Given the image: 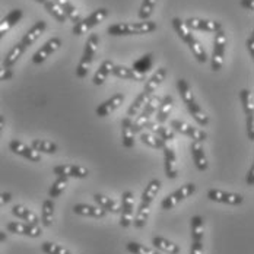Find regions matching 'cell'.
<instances>
[{"instance_id": "obj_1", "label": "cell", "mask_w": 254, "mask_h": 254, "mask_svg": "<svg viewBox=\"0 0 254 254\" xmlns=\"http://www.w3.org/2000/svg\"><path fill=\"white\" fill-rule=\"evenodd\" d=\"M165 77H167V69H165V67L156 69V72L148 79V82H146L143 91L136 97V100L131 102L130 107L127 108L126 117H130V119H131L133 116H137V114L140 113V110L143 108V105L149 101V98L156 92V89L161 86V83L165 80Z\"/></svg>"}, {"instance_id": "obj_2", "label": "cell", "mask_w": 254, "mask_h": 254, "mask_svg": "<svg viewBox=\"0 0 254 254\" xmlns=\"http://www.w3.org/2000/svg\"><path fill=\"white\" fill-rule=\"evenodd\" d=\"M177 89L183 98V101L186 104L189 113L193 116V119L197 122V125L200 126H207L209 125V116L203 111V108L200 107V104L197 102L193 89L190 86V83L186 79H178L177 80Z\"/></svg>"}, {"instance_id": "obj_3", "label": "cell", "mask_w": 254, "mask_h": 254, "mask_svg": "<svg viewBox=\"0 0 254 254\" xmlns=\"http://www.w3.org/2000/svg\"><path fill=\"white\" fill-rule=\"evenodd\" d=\"M156 22L142 21V22H117L107 28L108 35L113 37H128V35H143L156 31Z\"/></svg>"}, {"instance_id": "obj_4", "label": "cell", "mask_w": 254, "mask_h": 254, "mask_svg": "<svg viewBox=\"0 0 254 254\" xmlns=\"http://www.w3.org/2000/svg\"><path fill=\"white\" fill-rule=\"evenodd\" d=\"M100 46V35L98 34H91L85 43V49H83V54L80 57V62L76 67V76L79 79L86 77V75L89 73V69L94 63L95 54L98 50Z\"/></svg>"}, {"instance_id": "obj_5", "label": "cell", "mask_w": 254, "mask_h": 254, "mask_svg": "<svg viewBox=\"0 0 254 254\" xmlns=\"http://www.w3.org/2000/svg\"><path fill=\"white\" fill-rule=\"evenodd\" d=\"M159 102H161V97H158L156 94H153L152 97L149 98V101L143 105V108L137 114L136 120L131 122V128H133L134 134L143 131V128H148V126L152 123L151 119H152L153 114L156 113V110L159 107Z\"/></svg>"}, {"instance_id": "obj_6", "label": "cell", "mask_w": 254, "mask_h": 254, "mask_svg": "<svg viewBox=\"0 0 254 254\" xmlns=\"http://www.w3.org/2000/svg\"><path fill=\"white\" fill-rule=\"evenodd\" d=\"M227 34L224 29L215 32V40H213V51L210 57V69L213 72H219L224 66V59H225V50H227Z\"/></svg>"}, {"instance_id": "obj_7", "label": "cell", "mask_w": 254, "mask_h": 254, "mask_svg": "<svg viewBox=\"0 0 254 254\" xmlns=\"http://www.w3.org/2000/svg\"><path fill=\"white\" fill-rule=\"evenodd\" d=\"M107 16H108V9L100 7V9L94 10L89 16H86V18L80 19L76 24H73L72 34H73V35H83V34H86L88 31H91L94 26L100 25Z\"/></svg>"}, {"instance_id": "obj_8", "label": "cell", "mask_w": 254, "mask_h": 254, "mask_svg": "<svg viewBox=\"0 0 254 254\" xmlns=\"http://www.w3.org/2000/svg\"><path fill=\"white\" fill-rule=\"evenodd\" d=\"M194 191H196V184H193V183H187V184L181 186V187L177 189L176 191H173L171 194H168L167 197L162 199V202H161V209H164V210H171V209H174L180 202H183L184 199L193 196Z\"/></svg>"}, {"instance_id": "obj_9", "label": "cell", "mask_w": 254, "mask_h": 254, "mask_svg": "<svg viewBox=\"0 0 254 254\" xmlns=\"http://www.w3.org/2000/svg\"><path fill=\"white\" fill-rule=\"evenodd\" d=\"M171 128H173L174 131H178V133H181V134L190 137L193 142H200V143H203L204 140L207 139L206 131L197 128V127L190 126L189 123H186V122H183V120H171Z\"/></svg>"}, {"instance_id": "obj_10", "label": "cell", "mask_w": 254, "mask_h": 254, "mask_svg": "<svg viewBox=\"0 0 254 254\" xmlns=\"http://www.w3.org/2000/svg\"><path fill=\"white\" fill-rule=\"evenodd\" d=\"M62 40L59 38V37H51L49 41H46L38 50L34 53V56H32V63L34 64H41V63H44L49 57H50L51 54H54L56 51L59 50L60 47H62Z\"/></svg>"}, {"instance_id": "obj_11", "label": "cell", "mask_w": 254, "mask_h": 254, "mask_svg": "<svg viewBox=\"0 0 254 254\" xmlns=\"http://www.w3.org/2000/svg\"><path fill=\"white\" fill-rule=\"evenodd\" d=\"M122 218H120V225L123 228H128L133 224V209H134V194L131 191H125L122 194Z\"/></svg>"}, {"instance_id": "obj_12", "label": "cell", "mask_w": 254, "mask_h": 254, "mask_svg": "<svg viewBox=\"0 0 254 254\" xmlns=\"http://www.w3.org/2000/svg\"><path fill=\"white\" fill-rule=\"evenodd\" d=\"M53 174L64 178H86L89 176V170L82 165L66 164V165H56L53 168Z\"/></svg>"}, {"instance_id": "obj_13", "label": "cell", "mask_w": 254, "mask_h": 254, "mask_svg": "<svg viewBox=\"0 0 254 254\" xmlns=\"http://www.w3.org/2000/svg\"><path fill=\"white\" fill-rule=\"evenodd\" d=\"M207 197L212 202L229 204V206H238V204L243 203V200H244L241 194L231 193V191H224V190H218V189H210L207 191Z\"/></svg>"}, {"instance_id": "obj_14", "label": "cell", "mask_w": 254, "mask_h": 254, "mask_svg": "<svg viewBox=\"0 0 254 254\" xmlns=\"http://www.w3.org/2000/svg\"><path fill=\"white\" fill-rule=\"evenodd\" d=\"M9 149L13 153L31 161V162H41V153L34 151L31 146H28V145H25L21 140H18V139H13V140L9 142Z\"/></svg>"}, {"instance_id": "obj_15", "label": "cell", "mask_w": 254, "mask_h": 254, "mask_svg": "<svg viewBox=\"0 0 254 254\" xmlns=\"http://www.w3.org/2000/svg\"><path fill=\"white\" fill-rule=\"evenodd\" d=\"M186 25L191 31H204V32H218L222 29V24L218 21H210V19H202V18H189L184 21Z\"/></svg>"}, {"instance_id": "obj_16", "label": "cell", "mask_w": 254, "mask_h": 254, "mask_svg": "<svg viewBox=\"0 0 254 254\" xmlns=\"http://www.w3.org/2000/svg\"><path fill=\"white\" fill-rule=\"evenodd\" d=\"M7 232L12 234H18V235H26L31 238H38L43 234V229L40 228V225H31V224H24V222H9L6 225Z\"/></svg>"}, {"instance_id": "obj_17", "label": "cell", "mask_w": 254, "mask_h": 254, "mask_svg": "<svg viewBox=\"0 0 254 254\" xmlns=\"http://www.w3.org/2000/svg\"><path fill=\"white\" fill-rule=\"evenodd\" d=\"M123 101H125V95L123 94H114L113 97H110L108 100H105V101L95 108V114L98 117H107L111 113H114L117 108H120Z\"/></svg>"}, {"instance_id": "obj_18", "label": "cell", "mask_w": 254, "mask_h": 254, "mask_svg": "<svg viewBox=\"0 0 254 254\" xmlns=\"http://www.w3.org/2000/svg\"><path fill=\"white\" fill-rule=\"evenodd\" d=\"M47 29V22L46 21H37L34 25L31 26L28 31H26V34L22 37V40L19 41L22 46H24V49H28V47H31L43 34H44V31Z\"/></svg>"}, {"instance_id": "obj_19", "label": "cell", "mask_w": 254, "mask_h": 254, "mask_svg": "<svg viewBox=\"0 0 254 254\" xmlns=\"http://www.w3.org/2000/svg\"><path fill=\"white\" fill-rule=\"evenodd\" d=\"M164 168H165V176L170 180L178 177L177 153L170 146L164 148Z\"/></svg>"}, {"instance_id": "obj_20", "label": "cell", "mask_w": 254, "mask_h": 254, "mask_svg": "<svg viewBox=\"0 0 254 254\" xmlns=\"http://www.w3.org/2000/svg\"><path fill=\"white\" fill-rule=\"evenodd\" d=\"M22 16H24L22 9H13L0 21V40L22 19Z\"/></svg>"}, {"instance_id": "obj_21", "label": "cell", "mask_w": 254, "mask_h": 254, "mask_svg": "<svg viewBox=\"0 0 254 254\" xmlns=\"http://www.w3.org/2000/svg\"><path fill=\"white\" fill-rule=\"evenodd\" d=\"M174 104H176V101H174L173 95H165L164 98H161L159 107L156 110V123L158 125H164L168 120V117L173 113Z\"/></svg>"}, {"instance_id": "obj_22", "label": "cell", "mask_w": 254, "mask_h": 254, "mask_svg": "<svg viewBox=\"0 0 254 254\" xmlns=\"http://www.w3.org/2000/svg\"><path fill=\"white\" fill-rule=\"evenodd\" d=\"M190 152H191L196 168L199 171H206L207 167H209V162H207V156H206V152H204L203 145L200 142H191Z\"/></svg>"}, {"instance_id": "obj_23", "label": "cell", "mask_w": 254, "mask_h": 254, "mask_svg": "<svg viewBox=\"0 0 254 254\" xmlns=\"http://www.w3.org/2000/svg\"><path fill=\"white\" fill-rule=\"evenodd\" d=\"M111 75L120 77V79H126V80H134V82H142L146 79V75H142V73L136 72L134 69L122 66V64H114Z\"/></svg>"}, {"instance_id": "obj_24", "label": "cell", "mask_w": 254, "mask_h": 254, "mask_svg": "<svg viewBox=\"0 0 254 254\" xmlns=\"http://www.w3.org/2000/svg\"><path fill=\"white\" fill-rule=\"evenodd\" d=\"M73 212L76 215H80V216H89V218H98V219L105 218V215H107V212L101 209L100 206H91V204L85 203L75 204Z\"/></svg>"}, {"instance_id": "obj_25", "label": "cell", "mask_w": 254, "mask_h": 254, "mask_svg": "<svg viewBox=\"0 0 254 254\" xmlns=\"http://www.w3.org/2000/svg\"><path fill=\"white\" fill-rule=\"evenodd\" d=\"M131 119L130 117H125L122 120V143L126 149H131L136 143L134 139V131L131 128Z\"/></svg>"}, {"instance_id": "obj_26", "label": "cell", "mask_w": 254, "mask_h": 254, "mask_svg": "<svg viewBox=\"0 0 254 254\" xmlns=\"http://www.w3.org/2000/svg\"><path fill=\"white\" fill-rule=\"evenodd\" d=\"M12 215L22 219V221H26V224H31V225H40V219L38 216L31 210L25 207L24 204H15L12 207Z\"/></svg>"}, {"instance_id": "obj_27", "label": "cell", "mask_w": 254, "mask_h": 254, "mask_svg": "<svg viewBox=\"0 0 254 254\" xmlns=\"http://www.w3.org/2000/svg\"><path fill=\"white\" fill-rule=\"evenodd\" d=\"M152 244L158 252L167 254H180V246L164 237H153Z\"/></svg>"}, {"instance_id": "obj_28", "label": "cell", "mask_w": 254, "mask_h": 254, "mask_svg": "<svg viewBox=\"0 0 254 254\" xmlns=\"http://www.w3.org/2000/svg\"><path fill=\"white\" fill-rule=\"evenodd\" d=\"M94 200L97 202V204L104 209L105 212H111V213H120L122 210V204L119 200H114L111 197H107L104 194H94Z\"/></svg>"}, {"instance_id": "obj_29", "label": "cell", "mask_w": 254, "mask_h": 254, "mask_svg": "<svg viewBox=\"0 0 254 254\" xmlns=\"http://www.w3.org/2000/svg\"><path fill=\"white\" fill-rule=\"evenodd\" d=\"M161 186H162V183H161V180H151L149 183H148V186L145 187V190H143V193H142V200H140V203H145V204H152V202L155 200V197L158 196V193H159V190H161Z\"/></svg>"}, {"instance_id": "obj_30", "label": "cell", "mask_w": 254, "mask_h": 254, "mask_svg": "<svg viewBox=\"0 0 254 254\" xmlns=\"http://www.w3.org/2000/svg\"><path fill=\"white\" fill-rule=\"evenodd\" d=\"M25 53V49H24V46L21 44V43H16L9 53L6 54V57L3 59V67H6V69H12L15 64H16V62L22 57V54Z\"/></svg>"}, {"instance_id": "obj_31", "label": "cell", "mask_w": 254, "mask_h": 254, "mask_svg": "<svg viewBox=\"0 0 254 254\" xmlns=\"http://www.w3.org/2000/svg\"><path fill=\"white\" fill-rule=\"evenodd\" d=\"M113 67H114V62H113V60H104L101 63V66L98 67V70L95 72L94 77H92L94 85H97V86L102 85V83L107 80V77L111 75Z\"/></svg>"}, {"instance_id": "obj_32", "label": "cell", "mask_w": 254, "mask_h": 254, "mask_svg": "<svg viewBox=\"0 0 254 254\" xmlns=\"http://www.w3.org/2000/svg\"><path fill=\"white\" fill-rule=\"evenodd\" d=\"M31 148L38 153H47V155H54L59 151V146L47 139H34L31 142Z\"/></svg>"}, {"instance_id": "obj_33", "label": "cell", "mask_w": 254, "mask_h": 254, "mask_svg": "<svg viewBox=\"0 0 254 254\" xmlns=\"http://www.w3.org/2000/svg\"><path fill=\"white\" fill-rule=\"evenodd\" d=\"M204 219L200 215L191 218V243H203Z\"/></svg>"}, {"instance_id": "obj_34", "label": "cell", "mask_w": 254, "mask_h": 254, "mask_svg": "<svg viewBox=\"0 0 254 254\" xmlns=\"http://www.w3.org/2000/svg\"><path fill=\"white\" fill-rule=\"evenodd\" d=\"M151 207H152V204H139L137 212H136V216L133 218V225H134L136 228L140 229L146 225V222H148V219H149V216H151Z\"/></svg>"}, {"instance_id": "obj_35", "label": "cell", "mask_w": 254, "mask_h": 254, "mask_svg": "<svg viewBox=\"0 0 254 254\" xmlns=\"http://www.w3.org/2000/svg\"><path fill=\"white\" fill-rule=\"evenodd\" d=\"M149 130H152L153 134H156L159 139H162L164 142H171L176 139V133L171 127L164 126V125H156V123H151L148 126Z\"/></svg>"}, {"instance_id": "obj_36", "label": "cell", "mask_w": 254, "mask_h": 254, "mask_svg": "<svg viewBox=\"0 0 254 254\" xmlns=\"http://www.w3.org/2000/svg\"><path fill=\"white\" fill-rule=\"evenodd\" d=\"M173 26H174V31L177 32L178 37H180L186 44L194 38L193 31H191L189 26L186 25V22H184L183 19H180V18H174V19H173Z\"/></svg>"}, {"instance_id": "obj_37", "label": "cell", "mask_w": 254, "mask_h": 254, "mask_svg": "<svg viewBox=\"0 0 254 254\" xmlns=\"http://www.w3.org/2000/svg\"><path fill=\"white\" fill-rule=\"evenodd\" d=\"M54 202L53 199H47L44 200L43 207H41V224L47 228H50L54 221Z\"/></svg>"}, {"instance_id": "obj_38", "label": "cell", "mask_w": 254, "mask_h": 254, "mask_svg": "<svg viewBox=\"0 0 254 254\" xmlns=\"http://www.w3.org/2000/svg\"><path fill=\"white\" fill-rule=\"evenodd\" d=\"M153 64V54L152 53H146L145 56H142L140 59H137L134 63H133V67L136 72L142 73V75H146L151 69H152Z\"/></svg>"}, {"instance_id": "obj_39", "label": "cell", "mask_w": 254, "mask_h": 254, "mask_svg": "<svg viewBox=\"0 0 254 254\" xmlns=\"http://www.w3.org/2000/svg\"><path fill=\"white\" fill-rule=\"evenodd\" d=\"M140 142L153 149H164L167 146V142H164L156 134L149 133V131H140Z\"/></svg>"}, {"instance_id": "obj_40", "label": "cell", "mask_w": 254, "mask_h": 254, "mask_svg": "<svg viewBox=\"0 0 254 254\" xmlns=\"http://www.w3.org/2000/svg\"><path fill=\"white\" fill-rule=\"evenodd\" d=\"M187 46H189V49H190V51H191V54L194 56V59L199 62V63H206L207 62V53H206V50H204L203 44L194 37L191 41H189L187 43Z\"/></svg>"}, {"instance_id": "obj_41", "label": "cell", "mask_w": 254, "mask_h": 254, "mask_svg": "<svg viewBox=\"0 0 254 254\" xmlns=\"http://www.w3.org/2000/svg\"><path fill=\"white\" fill-rule=\"evenodd\" d=\"M240 100H241L243 110H244L246 116H254L253 91H250V89H241V92H240Z\"/></svg>"}, {"instance_id": "obj_42", "label": "cell", "mask_w": 254, "mask_h": 254, "mask_svg": "<svg viewBox=\"0 0 254 254\" xmlns=\"http://www.w3.org/2000/svg\"><path fill=\"white\" fill-rule=\"evenodd\" d=\"M44 7H46V10L50 13L51 16L57 21V22H60V24H64L66 21H67V18H66V15H64V12L62 10V7L54 1V0H47L44 4H43Z\"/></svg>"}, {"instance_id": "obj_43", "label": "cell", "mask_w": 254, "mask_h": 254, "mask_svg": "<svg viewBox=\"0 0 254 254\" xmlns=\"http://www.w3.org/2000/svg\"><path fill=\"white\" fill-rule=\"evenodd\" d=\"M67 180H69V178L57 177V180L51 184L50 190H49L50 199H56V197H59L60 194H63V191H64L66 187H67Z\"/></svg>"}, {"instance_id": "obj_44", "label": "cell", "mask_w": 254, "mask_h": 254, "mask_svg": "<svg viewBox=\"0 0 254 254\" xmlns=\"http://www.w3.org/2000/svg\"><path fill=\"white\" fill-rule=\"evenodd\" d=\"M126 249H127V252L131 254H161L158 250H156V249L146 247V246L139 244V243H134V241L127 243Z\"/></svg>"}, {"instance_id": "obj_45", "label": "cell", "mask_w": 254, "mask_h": 254, "mask_svg": "<svg viewBox=\"0 0 254 254\" xmlns=\"http://www.w3.org/2000/svg\"><path fill=\"white\" fill-rule=\"evenodd\" d=\"M155 6H156V0H142L140 9H139V18L142 21H148L152 16Z\"/></svg>"}, {"instance_id": "obj_46", "label": "cell", "mask_w": 254, "mask_h": 254, "mask_svg": "<svg viewBox=\"0 0 254 254\" xmlns=\"http://www.w3.org/2000/svg\"><path fill=\"white\" fill-rule=\"evenodd\" d=\"M41 250H43V253L46 254H72L66 247L59 246V244L51 243V241H44L41 244Z\"/></svg>"}, {"instance_id": "obj_47", "label": "cell", "mask_w": 254, "mask_h": 254, "mask_svg": "<svg viewBox=\"0 0 254 254\" xmlns=\"http://www.w3.org/2000/svg\"><path fill=\"white\" fill-rule=\"evenodd\" d=\"M247 136L250 142H254V116H247Z\"/></svg>"}, {"instance_id": "obj_48", "label": "cell", "mask_w": 254, "mask_h": 254, "mask_svg": "<svg viewBox=\"0 0 254 254\" xmlns=\"http://www.w3.org/2000/svg\"><path fill=\"white\" fill-rule=\"evenodd\" d=\"M12 77H13V70L12 69H6V67H1L0 69V82L10 80Z\"/></svg>"}, {"instance_id": "obj_49", "label": "cell", "mask_w": 254, "mask_h": 254, "mask_svg": "<svg viewBox=\"0 0 254 254\" xmlns=\"http://www.w3.org/2000/svg\"><path fill=\"white\" fill-rule=\"evenodd\" d=\"M246 46H247V50L250 53V57L254 59V35L253 32L250 34V37L247 38V41H246Z\"/></svg>"}, {"instance_id": "obj_50", "label": "cell", "mask_w": 254, "mask_h": 254, "mask_svg": "<svg viewBox=\"0 0 254 254\" xmlns=\"http://www.w3.org/2000/svg\"><path fill=\"white\" fill-rule=\"evenodd\" d=\"M190 254H203V243H191Z\"/></svg>"}, {"instance_id": "obj_51", "label": "cell", "mask_w": 254, "mask_h": 254, "mask_svg": "<svg viewBox=\"0 0 254 254\" xmlns=\"http://www.w3.org/2000/svg\"><path fill=\"white\" fill-rule=\"evenodd\" d=\"M246 183H247V186H253L254 184V165L250 167V170H249V173H247V178H246Z\"/></svg>"}, {"instance_id": "obj_52", "label": "cell", "mask_w": 254, "mask_h": 254, "mask_svg": "<svg viewBox=\"0 0 254 254\" xmlns=\"http://www.w3.org/2000/svg\"><path fill=\"white\" fill-rule=\"evenodd\" d=\"M12 200V194L10 193H0V206H4Z\"/></svg>"}, {"instance_id": "obj_53", "label": "cell", "mask_w": 254, "mask_h": 254, "mask_svg": "<svg viewBox=\"0 0 254 254\" xmlns=\"http://www.w3.org/2000/svg\"><path fill=\"white\" fill-rule=\"evenodd\" d=\"M240 4L249 10H254V0H240Z\"/></svg>"}, {"instance_id": "obj_54", "label": "cell", "mask_w": 254, "mask_h": 254, "mask_svg": "<svg viewBox=\"0 0 254 254\" xmlns=\"http://www.w3.org/2000/svg\"><path fill=\"white\" fill-rule=\"evenodd\" d=\"M4 125H6V119H4V116H3V114H0V136H1V133H3Z\"/></svg>"}, {"instance_id": "obj_55", "label": "cell", "mask_w": 254, "mask_h": 254, "mask_svg": "<svg viewBox=\"0 0 254 254\" xmlns=\"http://www.w3.org/2000/svg\"><path fill=\"white\" fill-rule=\"evenodd\" d=\"M6 238H7V235H6V232H3V231H0V243H3V241H6Z\"/></svg>"}, {"instance_id": "obj_56", "label": "cell", "mask_w": 254, "mask_h": 254, "mask_svg": "<svg viewBox=\"0 0 254 254\" xmlns=\"http://www.w3.org/2000/svg\"><path fill=\"white\" fill-rule=\"evenodd\" d=\"M34 1H37V3H41V4H44V3H46L47 0H34Z\"/></svg>"}]
</instances>
